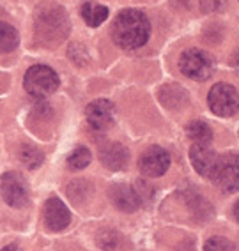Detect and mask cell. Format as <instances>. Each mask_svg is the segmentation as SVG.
<instances>
[{
    "mask_svg": "<svg viewBox=\"0 0 239 251\" xmlns=\"http://www.w3.org/2000/svg\"><path fill=\"white\" fill-rule=\"evenodd\" d=\"M186 133L195 144H211L212 140V131L206 122L202 121H193L186 126Z\"/></svg>",
    "mask_w": 239,
    "mask_h": 251,
    "instance_id": "e0dca14e",
    "label": "cell"
},
{
    "mask_svg": "<svg viewBox=\"0 0 239 251\" xmlns=\"http://www.w3.org/2000/svg\"><path fill=\"white\" fill-rule=\"evenodd\" d=\"M234 216H236V220L239 221V200L236 202V205H234Z\"/></svg>",
    "mask_w": 239,
    "mask_h": 251,
    "instance_id": "603a6c76",
    "label": "cell"
},
{
    "mask_svg": "<svg viewBox=\"0 0 239 251\" xmlns=\"http://www.w3.org/2000/svg\"><path fill=\"white\" fill-rule=\"evenodd\" d=\"M212 180L225 193H236L239 191V154L230 152L218 157V165Z\"/></svg>",
    "mask_w": 239,
    "mask_h": 251,
    "instance_id": "8992f818",
    "label": "cell"
},
{
    "mask_svg": "<svg viewBox=\"0 0 239 251\" xmlns=\"http://www.w3.org/2000/svg\"><path fill=\"white\" fill-rule=\"evenodd\" d=\"M110 200L122 212H135L140 207V197L128 184H115L110 188Z\"/></svg>",
    "mask_w": 239,
    "mask_h": 251,
    "instance_id": "7c38bea8",
    "label": "cell"
},
{
    "mask_svg": "<svg viewBox=\"0 0 239 251\" xmlns=\"http://www.w3.org/2000/svg\"><path fill=\"white\" fill-rule=\"evenodd\" d=\"M0 193L4 202L11 207H25L28 203V188L27 180L16 172H7L0 179Z\"/></svg>",
    "mask_w": 239,
    "mask_h": 251,
    "instance_id": "52a82bcc",
    "label": "cell"
},
{
    "mask_svg": "<svg viewBox=\"0 0 239 251\" xmlns=\"http://www.w3.org/2000/svg\"><path fill=\"white\" fill-rule=\"evenodd\" d=\"M87 122H89L94 129H105L106 126L112 124L113 115H115V106L108 99H96L89 103L85 110Z\"/></svg>",
    "mask_w": 239,
    "mask_h": 251,
    "instance_id": "8fae6325",
    "label": "cell"
},
{
    "mask_svg": "<svg viewBox=\"0 0 239 251\" xmlns=\"http://www.w3.org/2000/svg\"><path fill=\"white\" fill-rule=\"evenodd\" d=\"M218 157L220 156L209 147V144H195L189 149V159H191L193 168L197 170V174L208 177V179H212V175H214Z\"/></svg>",
    "mask_w": 239,
    "mask_h": 251,
    "instance_id": "9c48e42d",
    "label": "cell"
},
{
    "mask_svg": "<svg viewBox=\"0 0 239 251\" xmlns=\"http://www.w3.org/2000/svg\"><path fill=\"white\" fill-rule=\"evenodd\" d=\"M204 251H239L238 248L225 237H211L206 246H204Z\"/></svg>",
    "mask_w": 239,
    "mask_h": 251,
    "instance_id": "ffe728a7",
    "label": "cell"
},
{
    "mask_svg": "<svg viewBox=\"0 0 239 251\" xmlns=\"http://www.w3.org/2000/svg\"><path fill=\"white\" fill-rule=\"evenodd\" d=\"M151 23L144 13L136 9H126L119 13L112 25V39L124 50H136L149 39Z\"/></svg>",
    "mask_w": 239,
    "mask_h": 251,
    "instance_id": "6da1fadb",
    "label": "cell"
},
{
    "mask_svg": "<svg viewBox=\"0 0 239 251\" xmlns=\"http://www.w3.org/2000/svg\"><path fill=\"white\" fill-rule=\"evenodd\" d=\"M179 69L185 76L191 78L195 81H204L212 75L214 62H212L211 55L208 51L199 48H189L181 53Z\"/></svg>",
    "mask_w": 239,
    "mask_h": 251,
    "instance_id": "277c9868",
    "label": "cell"
},
{
    "mask_svg": "<svg viewBox=\"0 0 239 251\" xmlns=\"http://www.w3.org/2000/svg\"><path fill=\"white\" fill-rule=\"evenodd\" d=\"M20 43L18 32L13 25L5 22H0V53H9L16 50Z\"/></svg>",
    "mask_w": 239,
    "mask_h": 251,
    "instance_id": "2e32d148",
    "label": "cell"
},
{
    "mask_svg": "<svg viewBox=\"0 0 239 251\" xmlns=\"http://www.w3.org/2000/svg\"><path fill=\"white\" fill-rule=\"evenodd\" d=\"M138 166L142 174L147 177H161L170 166V156L159 145H151L142 152Z\"/></svg>",
    "mask_w": 239,
    "mask_h": 251,
    "instance_id": "ba28073f",
    "label": "cell"
},
{
    "mask_svg": "<svg viewBox=\"0 0 239 251\" xmlns=\"http://www.w3.org/2000/svg\"><path fill=\"white\" fill-rule=\"evenodd\" d=\"M159 98H161L163 104L167 108H181L188 103V94L179 85L163 87Z\"/></svg>",
    "mask_w": 239,
    "mask_h": 251,
    "instance_id": "9a60e30c",
    "label": "cell"
},
{
    "mask_svg": "<svg viewBox=\"0 0 239 251\" xmlns=\"http://www.w3.org/2000/svg\"><path fill=\"white\" fill-rule=\"evenodd\" d=\"M232 66H234L236 69H239V50L234 53V57H232Z\"/></svg>",
    "mask_w": 239,
    "mask_h": 251,
    "instance_id": "44dd1931",
    "label": "cell"
},
{
    "mask_svg": "<svg viewBox=\"0 0 239 251\" xmlns=\"http://www.w3.org/2000/svg\"><path fill=\"white\" fill-rule=\"evenodd\" d=\"M20 157H22V163L27 168H37V166L43 163V159H45V156H43V152H41L39 149L32 147V145H23L22 151H20Z\"/></svg>",
    "mask_w": 239,
    "mask_h": 251,
    "instance_id": "ac0fdd59",
    "label": "cell"
},
{
    "mask_svg": "<svg viewBox=\"0 0 239 251\" xmlns=\"http://www.w3.org/2000/svg\"><path fill=\"white\" fill-rule=\"evenodd\" d=\"M208 103L216 115L230 117L239 110V94L229 83H216L209 90Z\"/></svg>",
    "mask_w": 239,
    "mask_h": 251,
    "instance_id": "5b68a950",
    "label": "cell"
},
{
    "mask_svg": "<svg viewBox=\"0 0 239 251\" xmlns=\"http://www.w3.org/2000/svg\"><path fill=\"white\" fill-rule=\"evenodd\" d=\"M59 76L48 66H32L25 75L23 80V87L32 98L43 99L48 98L59 89Z\"/></svg>",
    "mask_w": 239,
    "mask_h": 251,
    "instance_id": "3957f363",
    "label": "cell"
},
{
    "mask_svg": "<svg viewBox=\"0 0 239 251\" xmlns=\"http://www.w3.org/2000/svg\"><path fill=\"white\" fill-rule=\"evenodd\" d=\"M45 223L53 232H60L71 223V214L66 203L59 198H48L45 203Z\"/></svg>",
    "mask_w": 239,
    "mask_h": 251,
    "instance_id": "30bf717a",
    "label": "cell"
},
{
    "mask_svg": "<svg viewBox=\"0 0 239 251\" xmlns=\"http://www.w3.org/2000/svg\"><path fill=\"white\" fill-rule=\"evenodd\" d=\"M69 34V20L62 7L45 4L36 11V36L43 45L53 46Z\"/></svg>",
    "mask_w": 239,
    "mask_h": 251,
    "instance_id": "7a4b0ae2",
    "label": "cell"
},
{
    "mask_svg": "<svg viewBox=\"0 0 239 251\" xmlns=\"http://www.w3.org/2000/svg\"><path fill=\"white\" fill-rule=\"evenodd\" d=\"M2 251H22V250H20L18 246H14V244H11V246H5Z\"/></svg>",
    "mask_w": 239,
    "mask_h": 251,
    "instance_id": "7402d4cb",
    "label": "cell"
},
{
    "mask_svg": "<svg viewBox=\"0 0 239 251\" xmlns=\"http://www.w3.org/2000/svg\"><path fill=\"white\" fill-rule=\"evenodd\" d=\"M100 159L108 170H122L124 166L128 165V159H130V154H128V149L122 144L117 142H112V144H105L100 149Z\"/></svg>",
    "mask_w": 239,
    "mask_h": 251,
    "instance_id": "4fadbf2b",
    "label": "cell"
},
{
    "mask_svg": "<svg viewBox=\"0 0 239 251\" xmlns=\"http://www.w3.org/2000/svg\"><path fill=\"white\" fill-rule=\"evenodd\" d=\"M81 18L89 27H100L105 20L108 18V9L96 2H85L81 5Z\"/></svg>",
    "mask_w": 239,
    "mask_h": 251,
    "instance_id": "5bb4252c",
    "label": "cell"
},
{
    "mask_svg": "<svg viewBox=\"0 0 239 251\" xmlns=\"http://www.w3.org/2000/svg\"><path fill=\"white\" fill-rule=\"evenodd\" d=\"M90 163V151L87 147H78L75 149L68 157V165L73 170H83Z\"/></svg>",
    "mask_w": 239,
    "mask_h": 251,
    "instance_id": "d6986e66",
    "label": "cell"
}]
</instances>
